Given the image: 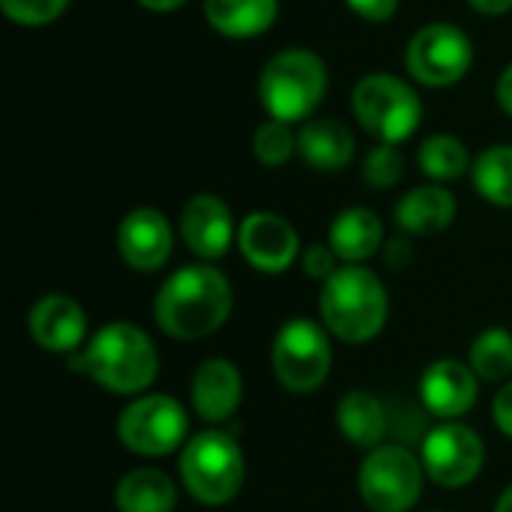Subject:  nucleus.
Masks as SVG:
<instances>
[{"instance_id":"1","label":"nucleus","mask_w":512,"mask_h":512,"mask_svg":"<svg viewBox=\"0 0 512 512\" xmlns=\"http://www.w3.org/2000/svg\"><path fill=\"white\" fill-rule=\"evenodd\" d=\"M234 306L231 282L210 264H189L171 273L153 303L156 324L171 339H204L216 333Z\"/></svg>"},{"instance_id":"2","label":"nucleus","mask_w":512,"mask_h":512,"mask_svg":"<svg viewBox=\"0 0 512 512\" xmlns=\"http://www.w3.org/2000/svg\"><path fill=\"white\" fill-rule=\"evenodd\" d=\"M69 369L87 375L108 393L135 396L156 381L159 354L141 327L129 321H111L99 327L78 354L69 357Z\"/></svg>"},{"instance_id":"3","label":"nucleus","mask_w":512,"mask_h":512,"mask_svg":"<svg viewBox=\"0 0 512 512\" xmlns=\"http://www.w3.org/2000/svg\"><path fill=\"white\" fill-rule=\"evenodd\" d=\"M387 315H390L387 288L378 279V273H372L369 267L345 264L321 288L324 327L348 345L372 342L384 330Z\"/></svg>"},{"instance_id":"4","label":"nucleus","mask_w":512,"mask_h":512,"mask_svg":"<svg viewBox=\"0 0 512 512\" xmlns=\"http://www.w3.org/2000/svg\"><path fill=\"white\" fill-rule=\"evenodd\" d=\"M180 480L183 489L207 507L234 501L246 480V459L234 435L207 429L189 438L180 453Z\"/></svg>"},{"instance_id":"5","label":"nucleus","mask_w":512,"mask_h":512,"mask_svg":"<svg viewBox=\"0 0 512 512\" xmlns=\"http://www.w3.org/2000/svg\"><path fill=\"white\" fill-rule=\"evenodd\" d=\"M261 105L273 120L297 123L306 120L327 93V66L318 54L291 48L276 54L258 81Z\"/></svg>"},{"instance_id":"6","label":"nucleus","mask_w":512,"mask_h":512,"mask_svg":"<svg viewBox=\"0 0 512 512\" xmlns=\"http://www.w3.org/2000/svg\"><path fill=\"white\" fill-rule=\"evenodd\" d=\"M354 117L360 126L384 144L411 138L423 120L420 96L396 75H366L351 96Z\"/></svg>"},{"instance_id":"7","label":"nucleus","mask_w":512,"mask_h":512,"mask_svg":"<svg viewBox=\"0 0 512 512\" xmlns=\"http://www.w3.org/2000/svg\"><path fill=\"white\" fill-rule=\"evenodd\" d=\"M423 480V462L408 447L381 444L363 459L357 489L372 512H408L423 495Z\"/></svg>"},{"instance_id":"8","label":"nucleus","mask_w":512,"mask_h":512,"mask_svg":"<svg viewBox=\"0 0 512 512\" xmlns=\"http://www.w3.org/2000/svg\"><path fill=\"white\" fill-rule=\"evenodd\" d=\"M333 363L330 336L312 318H291L279 327L273 342V372L288 393H315Z\"/></svg>"},{"instance_id":"9","label":"nucleus","mask_w":512,"mask_h":512,"mask_svg":"<svg viewBox=\"0 0 512 512\" xmlns=\"http://www.w3.org/2000/svg\"><path fill=\"white\" fill-rule=\"evenodd\" d=\"M186 435L189 414L174 396H138L117 417V438L135 456L162 459L177 447H186Z\"/></svg>"},{"instance_id":"10","label":"nucleus","mask_w":512,"mask_h":512,"mask_svg":"<svg viewBox=\"0 0 512 512\" xmlns=\"http://www.w3.org/2000/svg\"><path fill=\"white\" fill-rule=\"evenodd\" d=\"M420 462L435 486L462 489L480 477L486 462V447L471 426L459 420H444L423 438Z\"/></svg>"},{"instance_id":"11","label":"nucleus","mask_w":512,"mask_h":512,"mask_svg":"<svg viewBox=\"0 0 512 512\" xmlns=\"http://www.w3.org/2000/svg\"><path fill=\"white\" fill-rule=\"evenodd\" d=\"M471 63H474V45L468 33L459 30L456 24L423 27L405 51L408 72L426 87H450L462 81Z\"/></svg>"},{"instance_id":"12","label":"nucleus","mask_w":512,"mask_h":512,"mask_svg":"<svg viewBox=\"0 0 512 512\" xmlns=\"http://www.w3.org/2000/svg\"><path fill=\"white\" fill-rule=\"evenodd\" d=\"M240 252L261 273H282L297 261L300 237L279 213H249L240 225Z\"/></svg>"},{"instance_id":"13","label":"nucleus","mask_w":512,"mask_h":512,"mask_svg":"<svg viewBox=\"0 0 512 512\" xmlns=\"http://www.w3.org/2000/svg\"><path fill=\"white\" fill-rule=\"evenodd\" d=\"M171 246V225L153 207H138L126 213L117 228V252L138 273H153L165 267V261L171 258Z\"/></svg>"},{"instance_id":"14","label":"nucleus","mask_w":512,"mask_h":512,"mask_svg":"<svg viewBox=\"0 0 512 512\" xmlns=\"http://www.w3.org/2000/svg\"><path fill=\"white\" fill-rule=\"evenodd\" d=\"M27 327L33 342L51 354H78L87 345L84 309L66 294L39 297L30 309Z\"/></svg>"},{"instance_id":"15","label":"nucleus","mask_w":512,"mask_h":512,"mask_svg":"<svg viewBox=\"0 0 512 512\" xmlns=\"http://www.w3.org/2000/svg\"><path fill=\"white\" fill-rule=\"evenodd\" d=\"M480 378L468 363L459 360H435L420 378V399L432 417L459 420L477 405Z\"/></svg>"},{"instance_id":"16","label":"nucleus","mask_w":512,"mask_h":512,"mask_svg":"<svg viewBox=\"0 0 512 512\" xmlns=\"http://www.w3.org/2000/svg\"><path fill=\"white\" fill-rule=\"evenodd\" d=\"M180 234H183L186 246L198 258L216 261L234 243V216H231V210H228V204L222 198H216V195H195L183 207Z\"/></svg>"},{"instance_id":"17","label":"nucleus","mask_w":512,"mask_h":512,"mask_svg":"<svg viewBox=\"0 0 512 512\" xmlns=\"http://www.w3.org/2000/svg\"><path fill=\"white\" fill-rule=\"evenodd\" d=\"M192 408L204 423H225L243 402V375L231 360L210 357L192 375Z\"/></svg>"},{"instance_id":"18","label":"nucleus","mask_w":512,"mask_h":512,"mask_svg":"<svg viewBox=\"0 0 512 512\" xmlns=\"http://www.w3.org/2000/svg\"><path fill=\"white\" fill-rule=\"evenodd\" d=\"M456 219V198L444 186H417L396 207V225L414 237H432Z\"/></svg>"},{"instance_id":"19","label":"nucleus","mask_w":512,"mask_h":512,"mask_svg":"<svg viewBox=\"0 0 512 512\" xmlns=\"http://www.w3.org/2000/svg\"><path fill=\"white\" fill-rule=\"evenodd\" d=\"M381 240H384V225L366 207H348L330 225V249L345 264H360L372 258L381 249Z\"/></svg>"},{"instance_id":"20","label":"nucleus","mask_w":512,"mask_h":512,"mask_svg":"<svg viewBox=\"0 0 512 512\" xmlns=\"http://www.w3.org/2000/svg\"><path fill=\"white\" fill-rule=\"evenodd\" d=\"M297 150L315 171H342L354 159V135L339 120H312L300 129Z\"/></svg>"},{"instance_id":"21","label":"nucleus","mask_w":512,"mask_h":512,"mask_svg":"<svg viewBox=\"0 0 512 512\" xmlns=\"http://www.w3.org/2000/svg\"><path fill=\"white\" fill-rule=\"evenodd\" d=\"M336 423L354 447L375 450L387 432V411L369 390H348L336 405Z\"/></svg>"},{"instance_id":"22","label":"nucleus","mask_w":512,"mask_h":512,"mask_svg":"<svg viewBox=\"0 0 512 512\" xmlns=\"http://www.w3.org/2000/svg\"><path fill=\"white\" fill-rule=\"evenodd\" d=\"M279 12V0H204V15L213 30L231 39L264 33Z\"/></svg>"},{"instance_id":"23","label":"nucleus","mask_w":512,"mask_h":512,"mask_svg":"<svg viewBox=\"0 0 512 512\" xmlns=\"http://www.w3.org/2000/svg\"><path fill=\"white\" fill-rule=\"evenodd\" d=\"M114 504L120 512H174L177 486L156 468H135L117 483Z\"/></svg>"},{"instance_id":"24","label":"nucleus","mask_w":512,"mask_h":512,"mask_svg":"<svg viewBox=\"0 0 512 512\" xmlns=\"http://www.w3.org/2000/svg\"><path fill=\"white\" fill-rule=\"evenodd\" d=\"M474 189L495 207H512V147H489L471 165Z\"/></svg>"},{"instance_id":"25","label":"nucleus","mask_w":512,"mask_h":512,"mask_svg":"<svg viewBox=\"0 0 512 512\" xmlns=\"http://www.w3.org/2000/svg\"><path fill=\"white\" fill-rule=\"evenodd\" d=\"M468 366L480 381H507L512 375V333L504 327L483 330L468 354Z\"/></svg>"},{"instance_id":"26","label":"nucleus","mask_w":512,"mask_h":512,"mask_svg":"<svg viewBox=\"0 0 512 512\" xmlns=\"http://www.w3.org/2000/svg\"><path fill=\"white\" fill-rule=\"evenodd\" d=\"M420 168L432 180H456L471 168L465 144L453 135H432L420 147Z\"/></svg>"},{"instance_id":"27","label":"nucleus","mask_w":512,"mask_h":512,"mask_svg":"<svg viewBox=\"0 0 512 512\" xmlns=\"http://www.w3.org/2000/svg\"><path fill=\"white\" fill-rule=\"evenodd\" d=\"M252 150H255V159L261 165H270V168H279L291 159V153L297 150V138L291 135L288 123L282 120H270L264 126H258L255 132V141H252Z\"/></svg>"},{"instance_id":"28","label":"nucleus","mask_w":512,"mask_h":512,"mask_svg":"<svg viewBox=\"0 0 512 512\" xmlns=\"http://www.w3.org/2000/svg\"><path fill=\"white\" fill-rule=\"evenodd\" d=\"M402 171H405V159L396 150V144L375 147L366 156V162H363V180L372 189H390V186H396L402 180Z\"/></svg>"},{"instance_id":"29","label":"nucleus","mask_w":512,"mask_h":512,"mask_svg":"<svg viewBox=\"0 0 512 512\" xmlns=\"http://www.w3.org/2000/svg\"><path fill=\"white\" fill-rule=\"evenodd\" d=\"M66 3L69 0H0L3 12L24 27H39L54 21L66 9Z\"/></svg>"},{"instance_id":"30","label":"nucleus","mask_w":512,"mask_h":512,"mask_svg":"<svg viewBox=\"0 0 512 512\" xmlns=\"http://www.w3.org/2000/svg\"><path fill=\"white\" fill-rule=\"evenodd\" d=\"M303 270L309 279H321L327 282L339 267H336V252L330 246H309L303 252Z\"/></svg>"},{"instance_id":"31","label":"nucleus","mask_w":512,"mask_h":512,"mask_svg":"<svg viewBox=\"0 0 512 512\" xmlns=\"http://www.w3.org/2000/svg\"><path fill=\"white\" fill-rule=\"evenodd\" d=\"M348 6H351L360 18L381 24V21H390V18L396 15L399 0H348Z\"/></svg>"},{"instance_id":"32","label":"nucleus","mask_w":512,"mask_h":512,"mask_svg":"<svg viewBox=\"0 0 512 512\" xmlns=\"http://www.w3.org/2000/svg\"><path fill=\"white\" fill-rule=\"evenodd\" d=\"M492 417H495V426L512 438V381L510 384H504L501 387V393L495 396V402H492Z\"/></svg>"},{"instance_id":"33","label":"nucleus","mask_w":512,"mask_h":512,"mask_svg":"<svg viewBox=\"0 0 512 512\" xmlns=\"http://www.w3.org/2000/svg\"><path fill=\"white\" fill-rule=\"evenodd\" d=\"M498 102L512 117V63L504 69V75L498 78Z\"/></svg>"},{"instance_id":"34","label":"nucleus","mask_w":512,"mask_h":512,"mask_svg":"<svg viewBox=\"0 0 512 512\" xmlns=\"http://www.w3.org/2000/svg\"><path fill=\"white\" fill-rule=\"evenodd\" d=\"M468 3L483 15H501V12L512 9V0H468Z\"/></svg>"},{"instance_id":"35","label":"nucleus","mask_w":512,"mask_h":512,"mask_svg":"<svg viewBox=\"0 0 512 512\" xmlns=\"http://www.w3.org/2000/svg\"><path fill=\"white\" fill-rule=\"evenodd\" d=\"M138 3L147 6V9H153V12H171V9L183 6L186 0H138Z\"/></svg>"},{"instance_id":"36","label":"nucleus","mask_w":512,"mask_h":512,"mask_svg":"<svg viewBox=\"0 0 512 512\" xmlns=\"http://www.w3.org/2000/svg\"><path fill=\"white\" fill-rule=\"evenodd\" d=\"M495 512H512V486H510V489H504V495L498 498V504H495Z\"/></svg>"}]
</instances>
